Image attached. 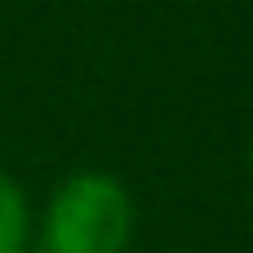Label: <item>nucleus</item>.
Wrapping results in <instances>:
<instances>
[{"mask_svg":"<svg viewBox=\"0 0 253 253\" xmlns=\"http://www.w3.org/2000/svg\"><path fill=\"white\" fill-rule=\"evenodd\" d=\"M136 235V202L122 178L80 169L52 188L42 207V253H122Z\"/></svg>","mask_w":253,"mask_h":253,"instance_id":"f257e3e1","label":"nucleus"},{"mask_svg":"<svg viewBox=\"0 0 253 253\" xmlns=\"http://www.w3.org/2000/svg\"><path fill=\"white\" fill-rule=\"evenodd\" d=\"M249 173H253V141H249Z\"/></svg>","mask_w":253,"mask_h":253,"instance_id":"7ed1b4c3","label":"nucleus"},{"mask_svg":"<svg viewBox=\"0 0 253 253\" xmlns=\"http://www.w3.org/2000/svg\"><path fill=\"white\" fill-rule=\"evenodd\" d=\"M28 235H33L28 197H24V188L0 169V253H28Z\"/></svg>","mask_w":253,"mask_h":253,"instance_id":"f03ea898","label":"nucleus"}]
</instances>
